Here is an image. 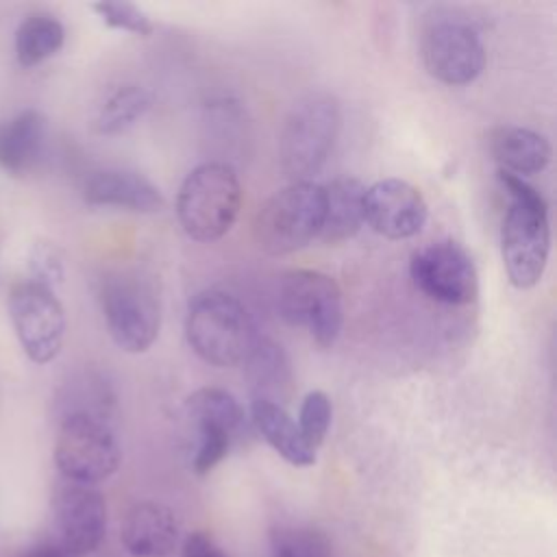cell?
<instances>
[{"label":"cell","instance_id":"6da1fadb","mask_svg":"<svg viewBox=\"0 0 557 557\" xmlns=\"http://www.w3.org/2000/svg\"><path fill=\"white\" fill-rule=\"evenodd\" d=\"M498 181L509 196L500 226V255L507 278L518 289L535 287L550 252L548 207L542 194L524 178L498 170Z\"/></svg>","mask_w":557,"mask_h":557},{"label":"cell","instance_id":"7a4b0ae2","mask_svg":"<svg viewBox=\"0 0 557 557\" xmlns=\"http://www.w3.org/2000/svg\"><path fill=\"white\" fill-rule=\"evenodd\" d=\"M185 335L191 350L215 368L242 363L259 337L244 302L215 289L202 292L189 302Z\"/></svg>","mask_w":557,"mask_h":557},{"label":"cell","instance_id":"3957f363","mask_svg":"<svg viewBox=\"0 0 557 557\" xmlns=\"http://www.w3.org/2000/svg\"><path fill=\"white\" fill-rule=\"evenodd\" d=\"M242 209V183L228 163L196 165L176 196L178 224L196 242H215L226 235Z\"/></svg>","mask_w":557,"mask_h":557},{"label":"cell","instance_id":"277c9868","mask_svg":"<svg viewBox=\"0 0 557 557\" xmlns=\"http://www.w3.org/2000/svg\"><path fill=\"white\" fill-rule=\"evenodd\" d=\"M339 126V104L326 91L309 94L289 109L278 135V161L292 183L309 181L324 165Z\"/></svg>","mask_w":557,"mask_h":557},{"label":"cell","instance_id":"5b68a950","mask_svg":"<svg viewBox=\"0 0 557 557\" xmlns=\"http://www.w3.org/2000/svg\"><path fill=\"white\" fill-rule=\"evenodd\" d=\"M322 218V185L296 181L263 202L255 218V239L268 255H289L320 235Z\"/></svg>","mask_w":557,"mask_h":557},{"label":"cell","instance_id":"8992f818","mask_svg":"<svg viewBox=\"0 0 557 557\" xmlns=\"http://www.w3.org/2000/svg\"><path fill=\"white\" fill-rule=\"evenodd\" d=\"M102 313L113 342L126 352H144L159 337L161 302L152 278L122 272L102 285Z\"/></svg>","mask_w":557,"mask_h":557},{"label":"cell","instance_id":"52a82bcc","mask_svg":"<svg viewBox=\"0 0 557 557\" xmlns=\"http://www.w3.org/2000/svg\"><path fill=\"white\" fill-rule=\"evenodd\" d=\"M276 302L281 318L307 329L318 346L329 348L339 337L344 302L333 276L318 270H289L278 283Z\"/></svg>","mask_w":557,"mask_h":557},{"label":"cell","instance_id":"ba28073f","mask_svg":"<svg viewBox=\"0 0 557 557\" xmlns=\"http://www.w3.org/2000/svg\"><path fill=\"white\" fill-rule=\"evenodd\" d=\"M426 72L444 85H468L485 67V46L476 28L450 11L426 17L420 35Z\"/></svg>","mask_w":557,"mask_h":557},{"label":"cell","instance_id":"9c48e42d","mask_svg":"<svg viewBox=\"0 0 557 557\" xmlns=\"http://www.w3.org/2000/svg\"><path fill=\"white\" fill-rule=\"evenodd\" d=\"M120 459V444L107 420L85 413L61 418L54 463L63 479L96 485L117 470Z\"/></svg>","mask_w":557,"mask_h":557},{"label":"cell","instance_id":"30bf717a","mask_svg":"<svg viewBox=\"0 0 557 557\" xmlns=\"http://www.w3.org/2000/svg\"><path fill=\"white\" fill-rule=\"evenodd\" d=\"M9 315L30 361L48 363L59 355L65 337V311L54 289L33 281L17 283L9 294Z\"/></svg>","mask_w":557,"mask_h":557},{"label":"cell","instance_id":"8fae6325","mask_svg":"<svg viewBox=\"0 0 557 557\" xmlns=\"http://www.w3.org/2000/svg\"><path fill=\"white\" fill-rule=\"evenodd\" d=\"M409 272L413 285L435 302L468 305L479 294V276L470 252L453 242H433L413 252Z\"/></svg>","mask_w":557,"mask_h":557},{"label":"cell","instance_id":"7c38bea8","mask_svg":"<svg viewBox=\"0 0 557 557\" xmlns=\"http://www.w3.org/2000/svg\"><path fill=\"white\" fill-rule=\"evenodd\" d=\"M52 518L61 546L74 557L94 553L107 533V500L87 483L61 479L52 490Z\"/></svg>","mask_w":557,"mask_h":557},{"label":"cell","instance_id":"4fadbf2b","mask_svg":"<svg viewBox=\"0 0 557 557\" xmlns=\"http://www.w3.org/2000/svg\"><path fill=\"white\" fill-rule=\"evenodd\" d=\"M426 215L424 196L403 178H383L366 187L363 220L374 233L387 239H407L420 233Z\"/></svg>","mask_w":557,"mask_h":557},{"label":"cell","instance_id":"5bb4252c","mask_svg":"<svg viewBox=\"0 0 557 557\" xmlns=\"http://www.w3.org/2000/svg\"><path fill=\"white\" fill-rule=\"evenodd\" d=\"M120 537L135 557H165L178 542V520L170 507L141 500L126 511Z\"/></svg>","mask_w":557,"mask_h":557},{"label":"cell","instance_id":"9a60e30c","mask_svg":"<svg viewBox=\"0 0 557 557\" xmlns=\"http://www.w3.org/2000/svg\"><path fill=\"white\" fill-rule=\"evenodd\" d=\"M83 198L94 207H122L139 213H154L165 205L152 181L128 170L94 172L83 185Z\"/></svg>","mask_w":557,"mask_h":557},{"label":"cell","instance_id":"2e32d148","mask_svg":"<svg viewBox=\"0 0 557 557\" xmlns=\"http://www.w3.org/2000/svg\"><path fill=\"white\" fill-rule=\"evenodd\" d=\"M242 363L252 398L268 400L278 407L292 398L294 370L281 344L268 337H257Z\"/></svg>","mask_w":557,"mask_h":557},{"label":"cell","instance_id":"e0dca14e","mask_svg":"<svg viewBox=\"0 0 557 557\" xmlns=\"http://www.w3.org/2000/svg\"><path fill=\"white\" fill-rule=\"evenodd\" d=\"M487 144L500 170L516 174L520 178L524 174L542 172L553 157L548 139L522 126H496L490 131Z\"/></svg>","mask_w":557,"mask_h":557},{"label":"cell","instance_id":"ac0fdd59","mask_svg":"<svg viewBox=\"0 0 557 557\" xmlns=\"http://www.w3.org/2000/svg\"><path fill=\"white\" fill-rule=\"evenodd\" d=\"M324 191V218L320 239L326 244H339L359 233L363 220L366 185L352 176H339L322 187Z\"/></svg>","mask_w":557,"mask_h":557},{"label":"cell","instance_id":"d6986e66","mask_svg":"<svg viewBox=\"0 0 557 557\" xmlns=\"http://www.w3.org/2000/svg\"><path fill=\"white\" fill-rule=\"evenodd\" d=\"M250 422L257 433L292 466L305 468L315 463V450L305 442L298 424L285 411L268 400L252 398L250 405Z\"/></svg>","mask_w":557,"mask_h":557},{"label":"cell","instance_id":"ffe728a7","mask_svg":"<svg viewBox=\"0 0 557 557\" xmlns=\"http://www.w3.org/2000/svg\"><path fill=\"white\" fill-rule=\"evenodd\" d=\"M46 139V117L35 109H24L0 124V168L24 174L39 159Z\"/></svg>","mask_w":557,"mask_h":557},{"label":"cell","instance_id":"44dd1931","mask_svg":"<svg viewBox=\"0 0 557 557\" xmlns=\"http://www.w3.org/2000/svg\"><path fill=\"white\" fill-rule=\"evenodd\" d=\"M185 411L196 426H215L235 442L246 429V416L239 400L222 387H200L185 400Z\"/></svg>","mask_w":557,"mask_h":557},{"label":"cell","instance_id":"7402d4cb","mask_svg":"<svg viewBox=\"0 0 557 557\" xmlns=\"http://www.w3.org/2000/svg\"><path fill=\"white\" fill-rule=\"evenodd\" d=\"M65 44V26L46 13L28 15L15 30V57L20 65L33 67L54 57Z\"/></svg>","mask_w":557,"mask_h":557},{"label":"cell","instance_id":"603a6c76","mask_svg":"<svg viewBox=\"0 0 557 557\" xmlns=\"http://www.w3.org/2000/svg\"><path fill=\"white\" fill-rule=\"evenodd\" d=\"M150 109V94L139 85H122L107 96L96 113L94 128L100 135H115L133 126Z\"/></svg>","mask_w":557,"mask_h":557},{"label":"cell","instance_id":"cb8c5ba5","mask_svg":"<svg viewBox=\"0 0 557 557\" xmlns=\"http://www.w3.org/2000/svg\"><path fill=\"white\" fill-rule=\"evenodd\" d=\"M91 9L98 13V17L109 28L126 30V33H133V35H139V37H148L154 30V22L150 20V15L133 2L100 0V2H94Z\"/></svg>","mask_w":557,"mask_h":557},{"label":"cell","instance_id":"d4e9b609","mask_svg":"<svg viewBox=\"0 0 557 557\" xmlns=\"http://www.w3.org/2000/svg\"><path fill=\"white\" fill-rule=\"evenodd\" d=\"M331 416H333V405H331V398L322 389H313L302 398L298 429H300L305 442L313 450L324 442L329 426H331Z\"/></svg>","mask_w":557,"mask_h":557},{"label":"cell","instance_id":"484cf974","mask_svg":"<svg viewBox=\"0 0 557 557\" xmlns=\"http://www.w3.org/2000/svg\"><path fill=\"white\" fill-rule=\"evenodd\" d=\"M28 270L33 283L54 289L65 276L63 252L52 242H37L28 255Z\"/></svg>","mask_w":557,"mask_h":557},{"label":"cell","instance_id":"4316f807","mask_svg":"<svg viewBox=\"0 0 557 557\" xmlns=\"http://www.w3.org/2000/svg\"><path fill=\"white\" fill-rule=\"evenodd\" d=\"M198 429V448L194 455V470L196 474L211 472L231 450L233 437L215 426H196Z\"/></svg>","mask_w":557,"mask_h":557},{"label":"cell","instance_id":"83f0119b","mask_svg":"<svg viewBox=\"0 0 557 557\" xmlns=\"http://www.w3.org/2000/svg\"><path fill=\"white\" fill-rule=\"evenodd\" d=\"M183 557H228V555L213 542L211 535L196 531L185 537Z\"/></svg>","mask_w":557,"mask_h":557},{"label":"cell","instance_id":"f1b7e54d","mask_svg":"<svg viewBox=\"0 0 557 557\" xmlns=\"http://www.w3.org/2000/svg\"><path fill=\"white\" fill-rule=\"evenodd\" d=\"M272 557H302L298 553V548L289 542V537L285 535V531H274L272 535Z\"/></svg>","mask_w":557,"mask_h":557},{"label":"cell","instance_id":"f546056e","mask_svg":"<svg viewBox=\"0 0 557 557\" xmlns=\"http://www.w3.org/2000/svg\"><path fill=\"white\" fill-rule=\"evenodd\" d=\"M26 557H74V555L57 544H39V546H33L26 553Z\"/></svg>","mask_w":557,"mask_h":557}]
</instances>
